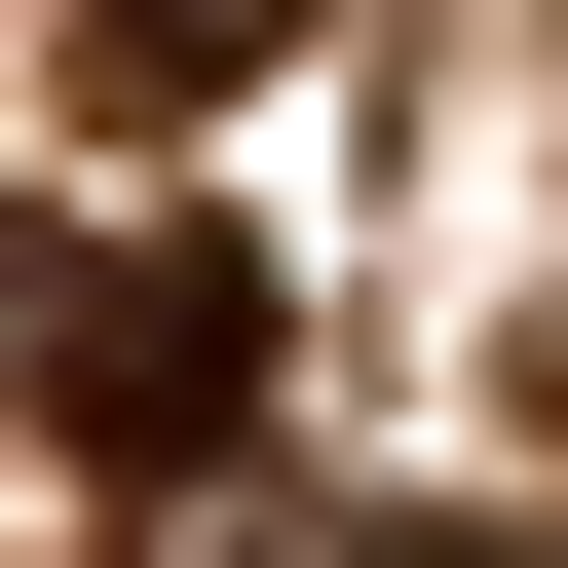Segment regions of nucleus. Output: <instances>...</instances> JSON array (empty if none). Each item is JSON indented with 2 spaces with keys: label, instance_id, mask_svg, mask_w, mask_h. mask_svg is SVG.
I'll return each mask as SVG.
<instances>
[{
  "label": "nucleus",
  "instance_id": "obj_1",
  "mask_svg": "<svg viewBox=\"0 0 568 568\" xmlns=\"http://www.w3.org/2000/svg\"><path fill=\"white\" fill-rule=\"evenodd\" d=\"M0 379H39L114 493H227L265 455V227H39V342Z\"/></svg>",
  "mask_w": 568,
  "mask_h": 568
},
{
  "label": "nucleus",
  "instance_id": "obj_2",
  "mask_svg": "<svg viewBox=\"0 0 568 568\" xmlns=\"http://www.w3.org/2000/svg\"><path fill=\"white\" fill-rule=\"evenodd\" d=\"M379 568H568V530H379Z\"/></svg>",
  "mask_w": 568,
  "mask_h": 568
}]
</instances>
